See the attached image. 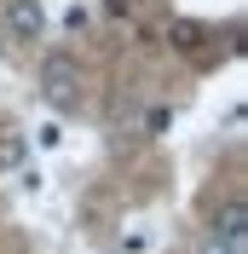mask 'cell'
I'll list each match as a JSON object with an SVG mask.
<instances>
[{
  "label": "cell",
  "instance_id": "1",
  "mask_svg": "<svg viewBox=\"0 0 248 254\" xmlns=\"http://www.w3.org/2000/svg\"><path fill=\"white\" fill-rule=\"evenodd\" d=\"M41 98L58 104V110H69L81 98V64L69 58V52H47V58H41Z\"/></svg>",
  "mask_w": 248,
  "mask_h": 254
},
{
  "label": "cell",
  "instance_id": "2",
  "mask_svg": "<svg viewBox=\"0 0 248 254\" xmlns=\"http://www.w3.org/2000/svg\"><path fill=\"white\" fill-rule=\"evenodd\" d=\"M41 29H47V12H41V0H12L6 6V41H41Z\"/></svg>",
  "mask_w": 248,
  "mask_h": 254
},
{
  "label": "cell",
  "instance_id": "3",
  "mask_svg": "<svg viewBox=\"0 0 248 254\" xmlns=\"http://www.w3.org/2000/svg\"><path fill=\"white\" fill-rule=\"evenodd\" d=\"M208 237L237 243V249H243V237H248V202H243V196H231V202L214 214V231H208Z\"/></svg>",
  "mask_w": 248,
  "mask_h": 254
},
{
  "label": "cell",
  "instance_id": "4",
  "mask_svg": "<svg viewBox=\"0 0 248 254\" xmlns=\"http://www.w3.org/2000/svg\"><path fill=\"white\" fill-rule=\"evenodd\" d=\"M23 156H29V144H23V133H0V174H12V168H23Z\"/></svg>",
  "mask_w": 248,
  "mask_h": 254
},
{
  "label": "cell",
  "instance_id": "5",
  "mask_svg": "<svg viewBox=\"0 0 248 254\" xmlns=\"http://www.w3.org/2000/svg\"><path fill=\"white\" fill-rule=\"evenodd\" d=\"M202 41V23H173V47H196Z\"/></svg>",
  "mask_w": 248,
  "mask_h": 254
},
{
  "label": "cell",
  "instance_id": "6",
  "mask_svg": "<svg viewBox=\"0 0 248 254\" xmlns=\"http://www.w3.org/2000/svg\"><path fill=\"white\" fill-rule=\"evenodd\" d=\"M202 254H243V249H237V243H219V237H208V243H202Z\"/></svg>",
  "mask_w": 248,
  "mask_h": 254
},
{
  "label": "cell",
  "instance_id": "7",
  "mask_svg": "<svg viewBox=\"0 0 248 254\" xmlns=\"http://www.w3.org/2000/svg\"><path fill=\"white\" fill-rule=\"evenodd\" d=\"M0 58H6V35H0Z\"/></svg>",
  "mask_w": 248,
  "mask_h": 254
}]
</instances>
